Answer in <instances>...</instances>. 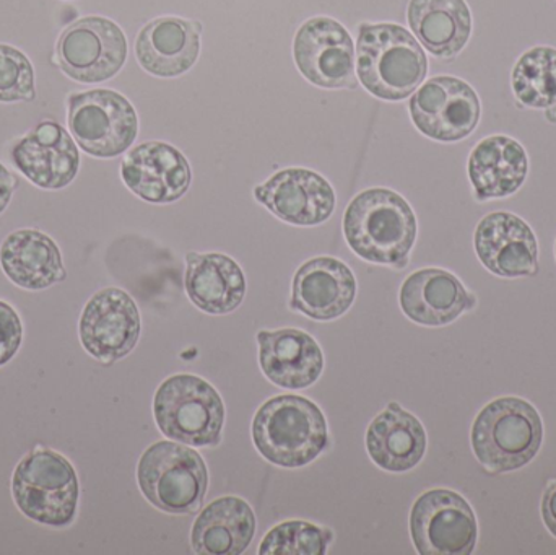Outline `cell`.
<instances>
[{"label": "cell", "instance_id": "31", "mask_svg": "<svg viewBox=\"0 0 556 555\" xmlns=\"http://www.w3.org/2000/svg\"><path fill=\"white\" fill-rule=\"evenodd\" d=\"M23 341V325L18 313L0 300V367L9 364Z\"/></svg>", "mask_w": 556, "mask_h": 555}, {"label": "cell", "instance_id": "26", "mask_svg": "<svg viewBox=\"0 0 556 555\" xmlns=\"http://www.w3.org/2000/svg\"><path fill=\"white\" fill-rule=\"evenodd\" d=\"M528 173V153L511 137H486L470 153L469 178L479 201L515 194L525 185Z\"/></svg>", "mask_w": 556, "mask_h": 555}, {"label": "cell", "instance_id": "32", "mask_svg": "<svg viewBox=\"0 0 556 555\" xmlns=\"http://www.w3.org/2000/svg\"><path fill=\"white\" fill-rule=\"evenodd\" d=\"M542 518H544L545 527L556 538V481L548 485L542 499Z\"/></svg>", "mask_w": 556, "mask_h": 555}, {"label": "cell", "instance_id": "27", "mask_svg": "<svg viewBox=\"0 0 556 555\" xmlns=\"http://www.w3.org/2000/svg\"><path fill=\"white\" fill-rule=\"evenodd\" d=\"M407 18L421 46L437 58H456L472 35L466 0H410Z\"/></svg>", "mask_w": 556, "mask_h": 555}, {"label": "cell", "instance_id": "14", "mask_svg": "<svg viewBox=\"0 0 556 555\" xmlns=\"http://www.w3.org/2000/svg\"><path fill=\"white\" fill-rule=\"evenodd\" d=\"M10 159L33 185L48 191L67 188L80 169L77 142L54 121H42L16 140Z\"/></svg>", "mask_w": 556, "mask_h": 555}, {"label": "cell", "instance_id": "7", "mask_svg": "<svg viewBox=\"0 0 556 555\" xmlns=\"http://www.w3.org/2000/svg\"><path fill=\"white\" fill-rule=\"evenodd\" d=\"M143 497L169 515L198 514L208 489V469L195 450L182 443L156 442L143 452L137 466Z\"/></svg>", "mask_w": 556, "mask_h": 555}, {"label": "cell", "instance_id": "22", "mask_svg": "<svg viewBox=\"0 0 556 555\" xmlns=\"http://www.w3.org/2000/svg\"><path fill=\"white\" fill-rule=\"evenodd\" d=\"M427 432L420 420L389 403L366 430V452L378 468L388 472H407L427 453Z\"/></svg>", "mask_w": 556, "mask_h": 555}, {"label": "cell", "instance_id": "28", "mask_svg": "<svg viewBox=\"0 0 556 555\" xmlns=\"http://www.w3.org/2000/svg\"><path fill=\"white\" fill-rule=\"evenodd\" d=\"M513 91L526 108L547 110L556 104V49L535 46L513 68Z\"/></svg>", "mask_w": 556, "mask_h": 555}, {"label": "cell", "instance_id": "29", "mask_svg": "<svg viewBox=\"0 0 556 555\" xmlns=\"http://www.w3.org/2000/svg\"><path fill=\"white\" fill-rule=\"evenodd\" d=\"M332 531L309 521H285L264 537L261 555H324L332 543Z\"/></svg>", "mask_w": 556, "mask_h": 555}, {"label": "cell", "instance_id": "4", "mask_svg": "<svg viewBox=\"0 0 556 555\" xmlns=\"http://www.w3.org/2000/svg\"><path fill=\"white\" fill-rule=\"evenodd\" d=\"M473 453L486 471L503 475L529 465L544 440L538 409L521 398H500L486 404L472 426Z\"/></svg>", "mask_w": 556, "mask_h": 555}, {"label": "cell", "instance_id": "34", "mask_svg": "<svg viewBox=\"0 0 556 555\" xmlns=\"http://www.w3.org/2000/svg\"><path fill=\"white\" fill-rule=\"evenodd\" d=\"M545 116H547V119L551 121V123H556V104L545 110Z\"/></svg>", "mask_w": 556, "mask_h": 555}, {"label": "cell", "instance_id": "21", "mask_svg": "<svg viewBox=\"0 0 556 555\" xmlns=\"http://www.w3.org/2000/svg\"><path fill=\"white\" fill-rule=\"evenodd\" d=\"M201 54V26L179 16H160L147 23L136 39V55L143 71L155 77L186 74Z\"/></svg>", "mask_w": 556, "mask_h": 555}, {"label": "cell", "instance_id": "15", "mask_svg": "<svg viewBox=\"0 0 556 555\" xmlns=\"http://www.w3.org/2000/svg\"><path fill=\"white\" fill-rule=\"evenodd\" d=\"M254 198L280 220L296 227L324 224L337 205L330 182L306 168L281 169L254 189Z\"/></svg>", "mask_w": 556, "mask_h": 555}, {"label": "cell", "instance_id": "9", "mask_svg": "<svg viewBox=\"0 0 556 555\" xmlns=\"http://www.w3.org/2000/svg\"><path fill=\"white\" fill-rule=\"evenodd\" d=\"M123 28L106 16L90 15L71 23L55 42V61L78 84H101L119 74L127 61Z\"/></svg>", "mask_w": 556, "mask_h": 555}, {"label": "cell", "instance_id": "20", "mask_svg": "<svg viewBox=\"0 0 556 555\" xmlns=\"http://www.w3.org/2000/svg\"><path fill=\"white\" fill-rule=\"evenodd\" d=\"M260 365L270 383L285 390L313 387L324 371V354L316 339L301 329L257 332Z\"/></svg>", "mask_w": 556, "mask_h": 555}, {"label": "cell", "instance_id": "12", "mask_svg": "<svg viewBox=\"0 0 556 555\" xmlns=\"http://www.w3.org/2000/svg\"><path fill=\"white\" fill-rule=\"evenodd\" d=\"M300 74L320 88H355V45L349 29L330 18L313 16L298 28L293 41Z\"/></svg>", "mask_w": 556, "mask_h": 555}, {"label": "cell", "instance_id": "13", "mask_svg": "<svg viewBox=\"0 0 556 555\" xmlns=\"http://www.w3.org/2000/svg\"><path fill=\"white\" fill-rule=\"evenodd\" d=\"M142 319L129 293L108 287L94 293L78 321L81 348L101 364L111 365L136 349Z\"/></svg>", "mask_w": 556, "mask_h": 555}, {"label": "cell", "instance_id": "2", "mask_svg": "<svg viewBox=\"0 0 556 555\" xmlns=\"http://www.w3.org/2000/svg\"><path fill=\"white\" fill-rule=\"evenodd\" d=\"M428 74L424 48L404 26L395 23H363L356 42V75L359 84L386 101L412 97Z\"/></svg>", "mask_w": 556, "mask_h": 555}, {"label": "cell", "instance_id": "1", "mask_svg": "<svg viewBox=\"0 0 556 555\" xmlns=\"http://www.w3.org/2000/svg\"><path fill=\"white\" fill-rule=\"evenodd\" d=\"M414 209L399 192L371 188L359 192L343 215L350 250L379 266L404 269L417 240Z\"/></svg>", "mask_w": 556, "mask_h": 555}, {"label": "cell", "instance_id": "10", "mask_svg": "<svg viewBox=\"0 0 556 555\" xmlns=\"http://www.w3.org/2000/svg\"><path fill=\"white\" fill-rule=\"evenodd\" d=\"M410 534L421 555H469L479 537L469 502L450 489H433L415 501Z\"/></svg>", "mask_w": 556, "mask_h": 555}, {"label": "cell", "instance_id": "3", "mask_svg": "<svg viewBox=\"0 0 556 555\" xmlns=\"http://www.w3.org/2000/svg\"><path fill=\"white\" fill-rule=\"evenodd\" d=\"M253 442L270 465L298 469L311 465L330 445L323 411L296 394L270 398L253 420Z\"/></svg>", "mask_w": 556, "mask_h": 555}, {"label": "cell", "instance_id": "8", "mask_svg": "<svg viewBox=\"0 0 556 555\" xmlns=\"http://www.w3.org/2000/svg\"><path fill=\"white\" fill-rule=\"evenodd\" d=\"M67 124L77 146L97 159L123 155L139 134L136 108L110 88L68 94Z\"/></svg>", "mask_w": 556, "mask_h": 555}, {"label": "cell", "instance_id": "16", "mask_svg": "<svg viewBox=\"0 0 556 555\" xmlns=\"http://www.w3.org/2000/svg\"><path fill=\"white\" fill-rule=\"evenodd\" d=\"M124 185L150 204H172L191 188L188 159L166 142H143L134 147L121 163Z\"/></svg>", "mask_w": 556, "mask_h": 555}, {"label": "cell", "instance_id": "5", "mask_svg": "<svg viewBox=\"0 0 556 555\" xmlns=\"http://www.w3.org/2000/svg\"><path fill=\"white\" fill-rule=\"evenodd\" d=\"M160 432L182 445L217 446L225 426V404L204 378L181 374L166 378L153 398Z\"/></svg>", "mask_w": 556, "mask_h": 555}, {"label": "cell", "instance_id": "30", "mask_svg": "<svg viewBox=\"0 0 556 555\" xmlns=\"http://www.w3.org/2000/svg\"><path fill=\"white\" fill-rule=\"evenodd\" d=\"M36 98L35 68L25 52L0 42V103Z\"/></svg>", "mask_w": 556, "mask_h": 555}, {"label": "cell", "instance_id": "24", "mask_svg": "<svg viewBox=\"0 0 556 555\" xmlns=\"http://www.w3.org/2000/svg\"><path fill=\"white\" fill-rule=\"evenodd\" d=\"M185 287L189 300L208 315H228L247 297V277L233 257L220 253L186 256Z\"/></svg>", "mask_w": 556, "mask_h": 555}, {"label": "cell", "instance_id": "23", "mask_svg": "<svg viewBox=\"0 0 556 555\" xmlns=\"http://www.w3.org/2000/svg\"><path fill=\"white\" fill-rule=\"evenodd\" d=\"M0 267L16 287L29 292L49 289L67 277L55 241L33 228L13 231L3 240Z\"/></svg>", "mask_w": 556, "mask_h": 555}, {"label": "cell", "instance_id": "19", "mask_svg": "<svg viewBox=\"0 0 556 555\" xmlns=\"http://www.w3.org/2000/svg\"><path fill=\"white\" fill-rule=\"evenodd\" d=\"M402 312L421 326L450 325L464 312L476 306V297L467 292L454 274L437 267H428L410 274L399 293Z\"/></svg>", "mask_w": 556, "mask_h": 555}, {"label": "cell", "instance_id": "6", "mask_svg": "<svg viewBox=\"0 0 556 555\" xmlns=\"http://www.w3.org/2000/svg\"><path fill=\"white\" fill-rule=\"evenodd\" d=\"M16 508L36 524L65 528L77 517L80 484L74 466L61 453L36 449L12 476Z\"/></svg>", "mask_w": 556, "mask_h": 555}, {"label": "cell", "instance_id": "18", "mask_svg": "<svg viewBox=\"0 0 556 555\" xmlns=\"http://www.w3.org/2000/svg\"><path fill=\"white\" fill-rule=\"evenodd\" d=\"M476 251L483 266L496 276L516 279L539 273L538 238L511 212H493L480 220Z\"/></svg>", "mask_w": 556, "mask_h": 555}, {"label": "cell", "instance_id": "11", "mask_svg": "<svg viewBox=\"0 0 556 555\" xmlns=\"http://www.w3.org/2000/svg\"><path fill=\"white\" fill-rule=\"evenodd\" d=\"M408 111L415 127L438 142L466 139L482 116L476 90L467 81L450 75L420 85L408 101Z\"/></svg>", "mask_w": 556, "mask_h": 555}, {"label": "cell", "instance_id": "35", "mask_svg": "<svg viewBox=\"0 0 556 555\" xmlns=\"http://www.w3.org/2000/svg\"><path fill=\"white\" fill-rule=\"evenodd\" d=\"M555 254H556V244H555Z\"/></svg>", "mask_w": 556, "mask_h": 555}, {"label": "cell", "instance_id": "17", "mask_svg": "<svg viewBox=\"0 0 556 555\" xmlns=\"http://www.w3.org/2000/svg\"><path fill=\"white\" fill-rule=\"evenodd\" d=\"M355 299L352 269L337 257L319 256L294 274L290 308L314 321H333L352 308Z\"/></svg>", "mask_w": 556, "mask_h": 555}, {"label": "cell", "instance_id": "33", "mask_svg": "<svg viewBox=\"0 0 556 555\" xmlns=\"http://www.w3.org/2000/svg\"><path fill=\"white\" fill-rule=\"evenodd\" d=\"M16 185H18V181H16L15 176L0 163V215L9 207Z\"/></svg>", "mask_w": 556, "mask_h": 555}, {"label": "cell", "instance_id": "25", "mask_svg": "<svg viewBox=\"0 0 556 555\" xmlns=\"http://www.w3.org/2000/svg\"><path fill=\"white\" fill-rule=\"evenodd\" d=\"M256 527V515L247 501L235 495L217 499L192 525V550L202 555L243 554L253 543Z\"/></svg>", "mask_w": 556, "mask_h": 555}]
</instances>
